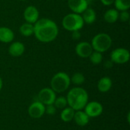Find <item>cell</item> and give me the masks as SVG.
Instances as JSON below:
<instances>
[{
    "label": "cell",
    "mask_w": 130,
    "mask_h": 130,
    "mask_svg": "<svg viewBox=\"0 0 130 130\" xmlns=\"http://www.w3.org/2000/svg\"><path fill=\"white\" fill-rule=\"evenodd\" d=\"M34 27V35L41 43H50L58 37L59 27L55 21L49 18H39Z\"/></svg>",
    "instance_id": "obj_1"
},
{
    "label": "cell",
    "mask_w": 130,
    "mask_h": 130,
    "mask_svg": "<svg viewBox=\"0 0 130 130\" xmlns=\"http://www.w3.org/2000/svg\"><path fill=\"white\" fill-rule=\"evenodd\" d=\"M66 100L69 107L74 110H83L88 102V94L87 91L81 87H75L69 90Z\"/></svg>",
    "instance_id": "obj_2"
},
{
    "label": "cell",
    "mask_w": 130,
    "mask_h": 130,
    "mask_svg": "<svg viewBox=\"0 0 130 130\" xmlns=\"http://www.w3.org/2000/svg\"><path fill=\"white\" fill-rule=\"evenodd\" d=\"M71 80L69 75L63 72L56 73L50 81L51 88L56 93H62L70 86Z\"/></svg>",
    "instance_id": "obj_3"
},
{
    "label": "cell",
    "mask_w": 130,
    "mask_h": 130,
    "mask_svg": "<svg viewBox=\"0 0 130 130\" xmlns=\"http://www.w3.org/2000/svg\"><path fill=\"white\" fill-rule=\"evenodd\" d=\"M112 43V38L109 34L106 33H99L92 38L91 44L94 51L103 53L111 47Z\"/></svg>",
    "instance_id": "obj_4"
},
{
    "label": "cell",
    "mask_w": 130,
    "mask_h": 130,
    "mask_svg": "<svg viewBox=\"0 0 130 130\" xmlns=\"http://www.w3.org/2000/svg\"><path fill=\"white\" fill-rule=\"evenodd\" d=\"M63 28L68 31L72 32L75 30H80L85 25L82 15L76 13H69L66 14L62 21Z\"/></svg>",
    "instance_id": "obj_5"
},
{
    "label": "cell",
    "mask_w": 130,
    "mask_h": 130,
    "mask_svg": "<svg viewBox=\"0 0 130 130\" xmlns=\"http://www.w3.org/2000/svg\"><path fill=\"white\" fill-rule=\"evenodd\" d=\"M110 61L116 64H125L129 62L130 59V53L127 49L117 48L110 53Z\"/></svg>",
    "instance_id": "obj_6"
},
{
    "label": "cell",
    "mask_w": 130,
    "mask_h": 130,
    "mask_svg": "<svg viewBox=\"0 0 130 130\" xmlns=\"http://www.w3.org/2000/svg\"><path fill=\"white\" fill-rule=\"evenodd\" d=\"M84 110L85 113L90 118H94L102 114L104 107L102 104L98 101H91L87 103Z\"/></svg>",
    "instance_id": "obj_7"
},
{
    "label": "cell",
    "mask_w": 130,
    "mask_h": 130,
    "mask_svg": "<svg viewBox=\"0 0 130 130\" xmlns=\"http://www.w3.org/2000/svg\"><path fill=\"white\" fill-rule=\"evenodd\" d=\"M56 98V92L51 88H44L41 89L38 94V101L45 106L53 104Z\"/></svg>",
    "instance_id": "obj_8"
},
{
    "label": "cell",
    "mask_w": 130,
    "mask_h": 130,
    "mask_svg": "<svg viewBox=\"0 0 130 130\" xmlns=\"http://www.w3.org/2000/svg\"><path fill=\"white\" fill-rule=\"evenodd\" d=\"M28 114L33 119H40L45 114V105L40 101L33 102L28 107Z\"/></svg>",
    "instance_id": "obj_9"
},
{
    "label": "cell",
    "mask_w": 130,
    "mask_h": 130,
    "mask_svg": "<svg viewBox=\"0 0 130 130\" xmlns=\"http://www.w3.org/2000/svg\"><path fill=\"white\" fill-rule=\"evenodd\" d=\"M75 53L81 58H88L94 51L91 43L82 41L78 43L75 46Z\"/></svg>",
    "instance_id": "obj_10"
},
{
    "label": "cell",
    "mask_w": 130,
    "mask_h": 130,
    "mask_svg": "<svg viewBox=\"0 0 130 130\" xmlns=\"http://www.w3.org/2000/svg\"><path fill=\"white\" fill-rule=\"evenodd\" d=\"M40 13L37 7L34 5L27 6L24 11V18L25 22L34 24L39 19Z\"/></svg>",
    "instance_id": "obj_11"
},
{
    "label": "cell",
    "mask_w": 130,
    "mask_h": 130,
    "mask_svg": "<svg viewBox=\"0 0 130 130\" xmlns=\"http://www.w3.org/2000/svg\"><path fill=\"white\" fill-rule=\"evenodd\" d=\"M68 6L69 9L76 14H81L88 5V3L86 0H67Z\"/></svg>",
    "instance_id": "obj_12"
},
{
    "label": "cell",
    "mask_w": 130,
    "mask_h": 130,
    "mask_svg": "<svg viewBox=\"0 0 130 130\" xmlns=\"http://www.w3.org/2000/svg\"><path fill=\"white\" fill-rule=\"evenodd\" d=\"M25 51V46L24 43L19 41L11 42L8 47V53L13 57L21 56Z\"/></svg>",
    "instance_id": "obj_13"
},
{
    "label": "cell",
    "mask_w": 130,
    "mask_h": 130,
    "mask_svg": "<svg viewBox=\"0 0 130 130\" xmlns=\"http://www.w3.org/2000/svg\"><path fill=\"white\" fill-rule=\"evenodd\" d=\"M14 34L13 30L7 27H0V42L4 43H11L14 40Z\"/></svg>",
    "instance_id": "obj_14"
},
{
    "label": "cell",
    "mask_w": 130,
    "mask_h": 130,
    "mask_svg": "<svg viewBox=\"0 0 130 130\" xmlns=\"http://www.w3.org/2000/svg\"><path fill=\"white\" fill-rule=\"evenodd\" d=\"M73 120L75 121V123L78 126H85L86 125L88 124V123L90 121V117L82 110H76L75 112Z\"/></svg>",
    "instance_id": "obj_15"
},
{
    "label": "cell",
    "mask_w": 130,
    "mask_h": 130,
    "mask_svg": "<svg viewBox=\"0 0 130 130\" xmlns=\"http://www.w3.org/2000/svg\"><path fill=\"white\" fill-rule=\"evenodd\" d=\"M82 18L85 24H91L95 22L97 19V14L95 11L91 8H87L82 14Z\"/></svg>",
    "instance_id": "obj_16"
},
{
    "label": "cell",
    "mask_w": 130,
    "mask_h": 130,
    "mask_svg": "<svg viewBox=\"0 0 130 130\" xmlns=\"http://www.w3.org/2000/svg\"><path fill=\"white\" fill-rule=\"evenodd\" d=\"M113 85L112 79L108 76L102 77L98 82V89L102 93H106L109 91Z\"/></svg>",
    "instance_id": "obj_17"
},
{
    "label": "cell",
    "mask_w": 130,
    "mask_h": 130,
    "mask_svg": "<svg viewBox=\"0 0 130 130\" xmlns=\"http://www.w3.org/2000/svg\"><path fill=\"white\" fill-rule=\"evenodd\" d=\"M104 18V21L109 24L115 23L119 18V11L116 8H110L105 11Z\"/></svg>",
    "instance_id": "obj_18"
},
{
    "label": "cell",
    "mask_w": 130,
    "mask_h": 130,
    "mask_svg": "<svg viewBox=\"0 0 130 130\" xmlns=\"http://www.w3.org/2000/svg\"><path fill=\"white\" fill-rule=\"evenodd\" d=\"M75 112V110H74L70 107H65L64 109H62V110L60 113V119L65 123L71 122L72 120H73Z\"/></svg>",
    "instance_id": "obj_19"
},
{
    "label": "cell",
    "mask_w": 130,
    "mask_h": 130,
    "mask_svg": "<svg viewBox=\"0 0 130 130\" xmlns=\"http://www.w3.org/2000/svg\"><path fill=\"white\" fill-rule=\"evenodd\" d=\"M19 32L24 37H28L34 34V27L33 24H30L27 22H25L22 24L19 28Z\"/></svg>",
    "instance_id": "obj_20"
},
{
    "label": "cell",
    "mask_w": 130,
    "mask_h": 130,
    "mask_svg": "<svg viewBox=\"0 0 130 130\" xmlns=\"http://www.w3.org/2000/svg\"><path fill=\"white\" fill-rule=\"evenodd\" d=\"M113 4L118 11H128L130 8V0H115Z\"/></svg>",
    "instance_id": "obj_21"
},
{
    "label": "cell",
    "mask_w": 130,
    "mask_h": 130,
    "mask_svg": "<svg viewBox=\"0 0 130 130\" xmlns=\"http://www.w3.org/2000/svg\"><path fill=\"white\" fill-rule=\"evenodd\" d=\"M70 80H71V82L75 85H82L85 82V78L82 73L76 72L72 75V76L70 78Z\"/></svg>",
    "instance_id": "obj_22"
},
{
    "label": "cell",
    "mask_w": 130,
    "mask_h": 130,
    "mask_svg": "<svg viewBox=\"0 0 130 130\" xmlns=\"http://www.w3.org/2000/svg\"><path fill=\"white\" fill-rule=\"evenodd\" d=\"M88 58L90 59L91 62L92 64H94V65H99L103 61V55H102V53H100V52L94 51V50L92 52V53L90 55V56Z\"/></svg>",
    "instance_id": "obj_23"
},
{
    "label": "cell",
    "mask_w": 130,
    "mask_h": 130,
    "mask_svg": "<svg viewBox=\"0 0 130 130\" xmlns=\"http://www.w3.org/2000/svg\"><path fill=\"white\" fill-rule=\"evenodd\" d=\"M53 105L56 107V109H64L68 105L66 97L60 96V97L56 98L54 103H53Z\"/></svg>",
    "instance_id": "obj_24"
},
{
    "label": "cell",
    "mask_w": 130,
    "mask_h": 130,
    "mask_svg": "<svg viewBox=\"0 0 130 130\" xmlns=\"http://www.w3.org/2000/svg\"><path fill=\"white\" fill-rule=\"evenodd\" d=\"M130 14L129 11H119V18L123 22H126L129 20Z\"/></svg>",
    "instance_id": "obj_25"
},
{
    "label": "cell",
    "mask_w": 130,
    "mask_h": 130,
    "mask_svg": "<svg viewBox=\"0 0 130 130\" xmlns=\"http://www.w3.org/2000/svg\"><path fill=\"white\" fill-rule=\"evenodd\" d=\"M56 108L53 105V104L45 106V113L50 115V116H53L56 113Z\"/></svg>",
    "instance_id": "obj_26"
},
{
    "label": "cell",
    "mask_w": 130,
    "mask_h": 130,
    "mask_svg": "<svg viewBox=\"0 0 130 130\" xmlns=\"http://www.w3.org/2000/svg\"><path fill=\"white\" fill-rule=\"evenodd\" d=\"M72 38L74 40H78L80 39V37H81V32L80 30H75V31H72Z\"/></svg>",
    "instance_id": "obj_27"
},
{
    "label": "cell",
    "mask_w": 130,
    "mask_h": 130,
    "mask_svg": "<svg viewBox=\"0 0 130 130\" xmlns=\"http://www.w3.org/2000/svg\"><path fill=\"white\" fill-rule=\"evenodd\" d=\"M115 0H101V3L105 6H110L113 4Z\"/></svg>",
    "instance_id": "obj_28"
},
{
    "label": "cell",
    "mask_w": 130,
    "mask_h": 130,
    "mask_svg": "<svg viewBox=\"0 0 130 130\" xmlns=\"http://www.w3.org/2000/svg\"><path fill=\"white\" fill-rule=\"evenodd\" d=\"M104 66H105L106 68H111L113 66V62L110 60H108L107 62H105V65Z\"/></svg>",
    "instance_id": "obj_29"
},
{
    "label": "cell",
    "mask_w": 130,
    "mask_h": 130,
    "mask_svg": "<svg viewBox=\"0 0 130 130\" xmlns=\"http://www.w3.org/2000/svg\"><path fill=\"white\" fill-rule=\"evenodd\" d=\"M2 87H3V82H2V78L0 77V91L2 90Z\"/></svg>",
    "instance_id": "obj_30"
},
{
    "label": "cell",
    "mask_w": 130,
    "mask_h": 130,
    "mask_svg": "<svg viewBox=\"0 0 130 130\" xmlns=\"http://www.w3.org/2000/svg\"><path fill=\"white\" fill-rule=\"evenodd\" d=\"M19 1H22V2H24V1H25V0H19Z\"/></svg>",
    "instance_id": "obj_31"
},
{
    "label": "cell",
    "mask_w": 130,
    "mask_h": 130,
    "mask_svg": "<svg viewBox=\"0 0 130 130\" xmlns=\"http://www.w3.org/2000/svg\"><path fill=\"white\" fill-rule=\"evenodd\" d=\"M87 2H88V1H91V0H86Z\"/></svg>",
    "instance_id": "obj_32"
}]
</instances>
